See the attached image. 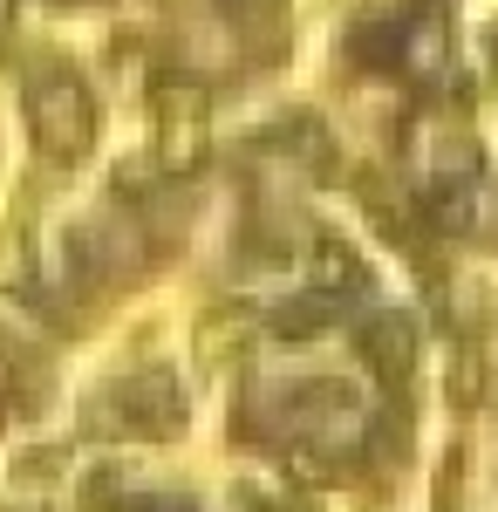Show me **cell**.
<instances>
[{
  "instance_id": "obj_1",
  "label": "cell",
  "mask_w": 498,
  "mask_h": 512,
  "mask_svg": "<svg viewBox=\"0 0 498 512\" xmlns=\"http://www.w3.org/2000/svg\"><path fill=\"white\" fill-rule=\"evenodd\" d=\"M35 137L55 151V158H69L82 137H89V110H82V89L69 82H55V89H41L35 96Z\"/></svg>"
},
{
  "instance_id": "obj_2",
  "label": "cell",
  "mask_w": 498,
  "mask_h": 512,
  "mask_svg": "<svg viewBox=\"0 0 498 512\" xmlns=\"http://www.w3.org/2000/svg\"><path fill=\"white\" fill-rule=\"evenodd\" d=\"M198 144H205V103L185 96V89H171L164 96V164H192Z\"/></svg>"
},
{
  "instance_id": "obj_3",
  "label": "cell",
  "mask_w": 498,
  "mask_h": 512,
  "mask_svg": "<svg viewBox=\"0 0 498 512\" xmlns=\"http://www.w3.org/2000/svg\"><path fill=\"white\" fill-rule=\"evenodd\" d=\"M362 349H369V362H376V369H383V376H396V369H403V362H410V328H403V321H369V328H362Z\"/></svg>"
},
{
  "instance_id": "obj_4",
  "label": "cell",
  "mask_w": 498,
  "mask_h": 512,
  "mask_svg": "<svg viewBox=\"0 0 498 512\" xmlns=\"http://www.w3.org/2000/svg\"><path fill=\"white\" fill-rule=\"evenodd\" d=\"M307 274H314V287H321V294H342V287H355V280H362V267L348 260L342 239H321V246H314V267H307Z\"/></svg>"
},
{
  "instance_id": "obj_5",
  "label": "cell",
  "mask_w": 498,
  "mask_h": 512,
  "mask_svg": "<svg viewBox=\"0 0 498 512\" xmlns=\"http://www.w3.org/2000/svg\"><path fill=\"white\" fill-rule=\"evenodd\" d=\"M0 21H7V0H0Z\"/></svg>"
}]
</instances>
